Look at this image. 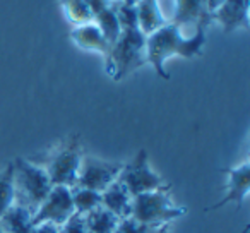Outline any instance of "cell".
I'll use <instances>...</instances> for the list:
<instances>
[{"label":"cell","mask_w":250,"mask_h":233,"mask_svg":"<svg viewBox=\"0 0 250 233\" xmlns=\"http://www.w3.org/2000/svg\"><path fill=\"white\" fill-rule=\"evenodd\" d=\"M223 2H225V0H204V4H206V9H208L209 12H214L216 9L219 7V5L223 4Z\"/></svg>","instance_id":"obj_25"},{"label":"cell","mask_w":250,"mask_h":233,"mask_svg":"<svg viewBox=\"0 0 250 233\" xmlns=\"http://www.w3.org/2000/svg\"><path fill=\"white\" fill-rule=\"evenodd\" d=\"M84 225H86L87 233H115L120 219L110 212L108 209H104L103 206L93 209L91 212L83 216Z\"/></svg>","instance_id":"obj_16"},{"label":"cell","mask_w":250,"mask_h":233,"mask_svg":"<svg viewBox=\"0 0 250 233\" xmlns=\"http://www.w3.org/2000/svg\"><path fill=\"white\" fill-rule=\"evenodd\" d=\"M136 16L137 26L144 36L153 35L161 26L167 24L160 5H158V0H139L136 5Z\"/></svg>","instance_id":"obj_14"},{"label":"cell","mask_w":250,"mask_h":233,"mask_svg":"<svg viewBox=\"0 0 250 233\" xmlns=\"http://www.w3.org/2000/svg\"><path fill=\"white\" fill-rule=\"evenodd\" d=\"M117 180L129 191L132 197L139 194H146V192L171 189V185L165 182L163 177L151 168L149 154L146 149H139L129 163H124Z\"/></svg>","instance_id":"obj_6"},{"label":"cell","mask_w":250,"mask_h":233,"mask_svg":"<svg viewBox=\"0 0 250 233\" xmlns=\"http://www.w3.org/2000/svg\"><path fill=\"white\" fill-rule=\"evenodd\" d=\"M74 214L76 211L72 202V189L63 185H52L48 195L33 216V225L52 223L55 226H63Z\"/></svg>","instance_id":"obj_8"},{"label":"cell","mask_w":250,"mask_h":233,"mask_svg":"<svg viewBox=\"0 0 250 233\" xmlns=\"http://www.w3.org/2000/svg\"><path fill=\"white\" fill-rule=\"evenodd\" d=\"M122 167H124V163L106 161L84 153L83 160H81L79 173H77L76 187L89 189V191L101 194L104 189L110 187L117 180Z\"/></svg>","instance_id":"obj_7"},{"label":"cell","mask_w":250,"mask_h":233,"mask_svg":"<svg viewBox=\"0 0 250 233\" xmlns=\"http://www.w3.org/2000/svg\"><path fill=\"white\" fill-rule=\"evenodd\" d=\"M175 11L170 24H175L182 33L185 29H208L212 24L211 12L206 9L204 0H173Z\"/></svg>","instance_id":"obj_9"},{"label":"cell","mask_w":250,"mask_h":233,"mask_svg":"<svg viewBox=\"0 0 250 233\" xmlns=\"http://www.w3.org/2000/svg\"><path fill=\"white\" fill-rule=\"evenodd\" d=\"M0 226L4 233H31L33 214L28 209L18 204H12L4 214L0 216Z\"/></svg>","instance_id":"obj_15"},{"label":"cell","mask_w":250,"mask_h":233,"mask_svg":"<svg viewBox=\"0 0 250 233\" xmlns=\"http://www.w3.org/2000/svg\"><path fill=\"white\" fill-rule=\"evenodd\" d=\"M0 233H4V230H2V226H0Z\"/></svg>","instance_id":"obj_28"},{"label":"cell","mask_w":250,"mask_h":233,"mask_svg":"<svg viewBox=\"0 0 250 233\" xmlns=\"http://www.w3.org/2000/svg\"><path fill=\"white\" fill-rule=\"evenodd\" d=\"M226 175H228V182H226V194L223 199L214 202L212 206H208L206 211H214L226 204H236V208L242 206L245 197L249 195L250 191V163L243 161L242 165L233 168H225Z\"/></svg>","instance_id":"obj_10"},{"label":"cell","mask_w":250,"mask_h":233,"mask_svg":"<svg viewBox=\"0 0 250 233\" xmlns=\"http://www.w3.org/2000/svg\"><path fill=\"white\" fill-rule=\"evenodd\" d=\"M70 40H72V43L77 48L84 50V52H96L104 57L108 53V50H110V45L104 40L101 29L94 22L76 26L70 31Z\"/></svg>","instance_id":"obj_12"},{"label":"cell","mask_w":250,"mask_h":233,"mask_svg":"<svg viewBox=\"0 0 250 233\" xmlns=\"http://www.w3.org/2000/svg\"><path fill=\"white\" fill-rule=\"evenodd\" d=\"M72 202L76 214L84 216L91 212L93 209L101 206V194L100 192L89 191L83 187H72Z\"/></svg>","instance_id":"obj_18"},{"label":"cell","mask_w":250,"mask_h":233,"mask_svg":"<svg viewBox=\"0 0 250 233\" xmlns=\"http://www.w3.org/2000/svg\"><path fill=\"white\" fill-rule=\"evenodd\" d=\"M156 230L158 228H149V226L136 221L132 216H129V218L120 219V223H118L115 233H154Z\"/></svg>","instance_id":"obj_21"},{"label":"cell","mask_w":250,"mask_h":233,"mask_svg":"<svg viewBox=\"0 0 250 233\" xmlns=\"http://www.w3.org/2000/svg\"><path fill=\"white\" fill-rule=\"evenodd\" d=\"M187 214L185 206L175 204V201L168 191H154L139 194L132 197V216L136 221L149 226V228H161L170 223L180 219Z\"/></svg>","instance_id":"obj_5"},{"label":"cell","mask_w":250,"mask_h":233,"mask_svg":"<svg viewBox=\"0 0 250 233\" xmlns=\"http://www.w3.org/2000/svg\"><path fill=\"white\" fill-rule=\"evenodd\" d=\"M12 182H14V204L28 209L35 216L52 189L45 168L26 158H16L12 161Z\"/></svg>","instance_id":"obj_3"},{"label":"cell","mask_w":250,"mask_h":233,"mask_svg":"<svg viewBox=\"0 0 250 233\" xmlns=\"http://www.w3.org/2000/svg\"><path fill=\"white\" fill-rule=\"evenodd\" d=\"M146 64V36L141 33L139 26L122 28L118 40L104 55L106 74L118 83Z\"/></svg>","instance_id":"obj_2"},{"label":"cell","mask_w":250,"mask_h":233,"mask_svg":"<svg viewBox=\"0 0 250 233\" xmlns=\"http://www.w3.org/2000/svg\"><path fill=\"white\" fill-rule=\"evenodd\" d=\"M101 206L113 212L118 219L129 218L132 212V195L118 180L101 192Z\"/></svg>","instance_id":"obj_13"},{"label":"cell","mask_w":250,"mask_h":233,"mask_svg":"<svg viewBox=\"0 0 250 233\" xmlns=\"http://www.w3.org/2000/svg\"><path fill=\"white\" fill-rule=\"evenodd\" d=\"M250 0H225L211 14L212 22H218L225 33L236 29H250Z\"/></svg>","instance_id":"obj_11"},{"label":"cell","mask_w":250,"mask_h":233,"mask_svg":"<svg viewBox=\"0 0 250 233\" xmlns=\"http://www.w3.org/2000/svg\"><path fill=\"white\" fill-rule=\"evenodd\" d=\"M14 204V182H12V161L0 170V216Z\"/></svg>","instance_id":"obj_20"},{"label":"cell","mask_w":250,"mask_h":233,"mask_svg":"<svg viewBox=\"0 0 250 233\" xmlns=\"http://www.w3.org/2000/svg\"><path fill=\"white\" fill-rule=\"evenodd\" d=\"M31 233H60V226H55L52 223H40L33 226Z\"/></svg>","instance_id":"obj_24"},{"label":"cell","mask_w":250,"mask_h":233,"mask_svg":"<svg viewBox=\"0 0 250 233\" xmlns=\"http://www.w3.org/2000/svg\"><path fill=\"white\" fill-rule=\"evenodd\" d=\"M84 156L83 141L79 134L67 136L59 141L48 153L45 154L42 167L52 185H63V187H76L77 173H79L81 160Z\"/></svg>","instance_id":"obj_4"},{"label":"cell","mask_w":250,"mask_h":233,"mask_svg":"<svg viewBox=\"0 0 250 233\" xmlns=\"http://www.w3.org/2000/svg\"><path fill=\"white\" fill-rule=\"evenodd\" d=\"M206 45V29H197L194 35H184L175 24H165L153 35L146 36V59L154 72L165 81H170L167 72L168 59L171 57H184L195 59L202 55Z\"/></svg>","instance_id":"obj_1"},{"label":"cell","mask_w":250,"mask_h":233,"mask_svg":"<svg viewBox=\"0 0 250 233\" xmlns=\"http://www.w3.org/2000/svg\"><path fill=\"white\" fill-rule=\"evenodd\" d=\"M60 233H87L83 216L74 214L63 226H60Z\"/></svg>","instance_id":"obj_22"},{"label":"cell","mask_w":250,"mask_h":233,"mask_svg":"<svg viewBox=\"0 0 250 233\" xmlns=\"http://www.w3.org/2000/svg\"><path fill=\"white\" fill-rule=\"evenodd\" d=\"M120 2H124V4H127V5H132V7H136L139 0H120Z\"/></svg>","instance_id":"obj_26"},{"label":"cell","mask_w":250,"mask_h":233,"mask_svg":"<svg viewBox=\"0 0 250 233\" xmlns=\"http://www.w3.org/2000/svg\"><path fill=\"white\" fill-rule=\"evenodd\" d=\"M154 233H168V226H161V228H158Z\"/></svg>","instance_id":"obj_27"},{"label":"cell","mask_w":250,"mask_h":233,"mask_svg":"<svg viewBox=\"0 0 250 233\" xmlns=\"http://www.w3.org/2000/svg\"><path fill=\"white\" fill-rule=\"evenodd\" d=\"M59 4L62 7L65 19L74 28L93 22V12L84 0H59Z\"/></svg>","instance_id":"obj_17"},{"label":"cell","mask_w":250,"mask_h":233,"mask_svg":"<svg viewBox=\"0 0 250 233\" xmlns=\"http://www.w3.org/2000/svg\"><path fill=\"white\" fill-rule=\"evenodd\" d=\"M84 2H86L87 7H89L91 12H93V19L96 14H100V12H103L111 7V0H84Z\"/></svg>","instance_id":"obj_23"},{"label":"cell","mask_w":250,"mask_h":233,"mask_svg":"<svg viewBox=\"0 0 250 233\" xmlns=\"http://www.w3.org/2000/svg\"><path fill=\"white\" fill-rule=\"evenodd\" d=\"M93 22L98 26V28L101 29V33H103L104 40L108 42V45H113L115 42L118 40V36H120V22H118L117 16H115L113 9H106V11L100 12V14L94 16Z\"/></svg>","instance_id":"obj_19"}]
</instances>
